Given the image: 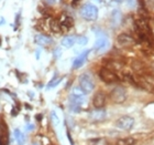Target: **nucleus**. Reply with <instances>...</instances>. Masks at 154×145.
<instances>
[{
  "mask_svg": "<svg viewBox=\"0 0 154 145\" xmlns=\"http://www.w3.org/2000/svg\"><path fill=\"white\" fill-rule=\"evenodd\" d=\"M80 16L87 21H95L98 18V8L91 4H86L80 9Z\"/></svg>",
  "mask_w": 154,
  "mask_h": 145,
  "instance_id": "f03ea898",
  "label": "nucleus"
},
{
  "mask_svg": "<svg viewBox=\"0 0 154 145\" xmlns=\"http://www.w3.org/2000/svg\"><path fill=\"white\" fill-rule=\"evenodd\" d=\"M76 42L79 45H87V42H88V39H87V37H85V35H80V37H78V38L76 39Z\"/></svg>",
  "mask_w": 154,
  "mask_h": 145,
  "instance_id": "412c9836",
  "label": "nucleus"
},
{
  "mask_svg": "<svg viewBox=\"0 0 154 145\" xmlns=\"http://www.w3.org/2000/svg\"><path fill=\"white\" fill-rule=\"evenodd\" d=\"M0 45H1V40H0Z\"/></svg>",
  "mask_w": 154,
  "mask_h": 145,
  "instance_id": "bb28decb",
  "label": "nucleus"
},
{
  "mask_svg": "<svg viewBox=\"0 0 154 145\" xmlns=\"http://www.w3.org/2000/svg\"><path fill=\"white\" fill-rule=\"evenodd\" d=\"M107 116V112L104 109H95L89 113V119L94 122H100L104 121Z\"/></svg>",
  "mask_w": 154,
  "mask_h": 145,
  "instance_id": "9d476101",
  "label": "nucleus"
},
{
  "mask_svg": "<svg viewBox=\"0 0 154 145\" xmlns=\"http://www.w3.org/2000/svg\"><path fill=\"white\" fill-rule=\"evenodd\" d=\"M114 1H117V2H122L123 0H114Z\"/></svg>",
  "mask_w": 154,
  "mask_h": 145,
  "instance_id": "a878e982",
  "label": "nucleus"
},
{
  "mask_svg": "<svg viewBox=\"0 0 154 145\" xmlns=\"http://www.w3.org/2000/svg\"><path fill=\"white\" fill-rule=\"evenodd\" d=\"M134 125V119L130 115H123L116 122V126L122 131H130Z\"/></svg>",
  "mask_w": 154,
  "mask_h": 145,
  "instance_id": "39448f33",
  "label": "nucleus"
},
{
  "mask_svg": "<svg viewBox=\"0 0 154 145\" xmlns=\"http://www.w3.org/2000/svg\"><path fill=\"white\" fill-rule=\"evenodd\" d=\"M76 37L75 35H66L64 37L62 41H61V45H63L64 48H72L73 45L76 43Z\"/></svg>",
  "mask_w": 154,
  "mask_h": 145,
  "instance_id": "ddd939ff",
  "label": "nucleus"
},
{
  "mask_svg": "<svg viewBox=\"0 0 154 145\" xmlns=\"http://www.w3.org/2000/svg\"><path fill=\"white\" fill-rule=\"evenodd\" d=\"M72 94L76 95V96H85V95H86V93H85L84 91L80 89L79 86H76V88H74V89H73V91H72Z\"/></svg>",
  "mask_w": 154,
  "mask_h": 145,
  "instance_id": "6ab92c4d",
  "label": "nucleus"
},
{
  "mask_svg": "<svg viewBox=\"0 0 154 145\" xmlns=\"http://www.w3.org/2000/svg\"><path fill=\"white\" fill-rule=\"evenodd\" d=\"M122 19V16H121V12L120 10H117L114 9L112 12H111V22L114 25H118L120 23V21Z\"/></svg>",
  "mask_w": 154,
  "mask_h": 145,
  "instance_id": "2eb2a0df",
  "label": "nucleus"
},
{
  "mask_svg": "<svg viewBox=\"0 0 154 145\" xmlns=\"http://www.w3.org/2000/svg\"><path fill=\"white\" fill-rule=\"evenodd\" d=\"M46 1H47V4H50V5H53V4L56 2V0H46Z\"/></svg>",
  "mask_w": 154,
  "mask_h": 145,
  "instance_id": "393cba45",
  "label": "nucleus"
},
{
  "mask_svg": "<svg viewBox=\"0 0 154 145\" xmlns=\"http://www.w3.org/2000/svg\"><path fill=\"white\" fill-rule=\"evenodd\" d=\"M52 38L46 35H36L34 38V42L41 47H47L52 43Z\"/></svg>",
  "mask_w": 154,
  "mask_h": 145,
  "instance_id": "9b49d317",
  "label": "nucleus"
},
{
  "mask_svg": "<svg viewBox=\"0 0 154 145\" xmlns=\"http://www.w3.org/2000/svg\"><path fill=\"white\" fill-rule=\"evenodd\" d=\"M116 145H135V140L133 137H123V139H119L117 141Z\"/></svg>",
  "mask_w": 154,
  "mask_h": 145,
  "instance_id": "dca6fc26",
  "label": "nucleus"
},
{
  "mask_svg": "<svg viewBox=\"0 0 154 145\" xmlns=\"http://www.w3.org/2000/svg\"><path fill=\"white\" fill-rule=\"evenodd\" d=\"M98 76L99 79L106 84H112V83H117L119 82V76L118 74H116V72L109 69V68H101L98 71Z\"/></svg>",
  "mask_w": 154,
  "mask_h": 145,
  "instance_id": "f257e3e1",
  "label": "nucleus"
},
{
  "mask_svg": "<svg viewBox=\"0 0 154 145\" xmlns=\"http://www.w3.org/2000/svg\"><path fill=\"white\" fill-rule=\"evenodd\" d=\"M13 136H15V140L18 145L25 144V136L20 129H15L13 130Z\"/></svg>",
  "mask_w": 154,
  "mask_h": 145,
  "instance_id": "4468645a",
  "label": "nucleus"
},
{
  "mask_svg": "<svg viewBox=\"0 0 154 145\" xmlns=\"http://www.w3.org/2000/svg\"><path fill=\"white\" fill-rule=\"evenodd\" d=\"M107 45H108V37L102 31H99L97 33V38H96V41H95L94 49L96 51H101L104 50Z\"/></svg>",
  "mask_w": 154,
  "mask_h": 145,
  "instance_id": "423d86ee",
  "label": "nucleus"
},
{
  "mask_svg": "<svg viewBox=\"0 0 154 145\" xmlns=\"http://www.w3.org/2000/svg\"><path fill=\"white\" fill-rule=\"evenodd\" d=\"M78 83H79V88L84 91L86 94L93 92L95 89L94 79L88 73H83V74L80 75L79 78H78Z\"/></svg>",
  "mask_w": 154,
  "mask_h": 145,
  "instance_id": "7ed1b4c3",
  "label": "nucleus"
},
{
  "mask_svg": "<svg viewBox=\"0 0 154 145\" xmlns=\"http://www.w3.org/2000/svg\"><path fill=\"white\" fill-rule=\"evenodd\" d=\"M5 23H6V22H5V18H3V17H1V18H0V25H3Z\"/></svg>",
  "mask_w": 154,
  "mask_h": 145,
  "instance_id": "b1692460",
  "label": "nucleus"
},
{
  "mask_svg": "<svg viewBox=\"0 0 154 145\" xmlns=\"http://www.w3.org/2000/svg\"><path fill=\"white\" fill-rule=\"evenodd\" d=\"M110 99L114 103H117V104L123 103L124 101L127 100L125 89L122 86H116L114 89H112L111 93H110Z\"/></svg>",
  "mask_w": 154,
  "mask_h": 145,
  "instance_id": "20e7f679",
  "label": "nucleus"
},
{
  "mask_svg": "<svg viewBox=\"0 0 154 145\" xmlns=\"http://www.w3.org/2000/svg\"><path fill=\"white\" fill-rule=\"evenodd\" d=\"M53 54H54L55 58H60L61 54H62V50H61L60 48H56L54 50V52H53Z\"/></svg>",
  "mask_w": 154,
  "mask_h": 145,
  "instance_id": "4be33fe9",
  "label": "nucleus"
},
{
  "mask_svg": "<svg viewBox=\"0 0 154 145\" xmlns=\"http://www.w3.org/2000/svg\"><path fill=\"white\" fill-rule=\"evenodd\" d=\"M51 121H52L53 125H55V126L60 124V119H59V116H57V114H56L55 111L51 112Z\"/></svg>",
  "mask_w": 154,
  "mask_h": 145,
  "instance_id": "aec40b11",
  "label": "nucleus"
},
{
  "mask_svg": "<svg viewBox=\"0 0 154 145\" xmlns=\"http://www.w3.org/2000/svg\"><path fill=\"white\" fill-rule=\"evenodd\" d=\"M61 81H62V78H59L57 75H55L54 78L52 79V80L49 82V84H47V89H52V88H55L56 85H59Z\"/></svg>",
  "mask_w": 154,
  "mask_h": 145,
  "instance_id": "a211bd4d",
  "label": "nucleus"
},
{
  "mask_svg": "<svg viewBox=\"0 0 154 145\" xmlns=\"http://www.w3.org/2000/svg\"><path fill=\"white\" fill-rule=\"evenodd\" d=\"M117 43L120 47H123V48H129L135 43V40L133 39V37H131L128 33H120L117 37Z\"/></svg>",
  "mask_w": 154,
  "mask_h": 145,
  "instance_id": "0eeeda50",
  "label": "nucleus"
},
{
  "mask_svg": "<svg viewBox=\"0 0 154 145\" xmlns=\"http://www.w3.org/2000/svg\"><path fill=\"white\" fill-rule=\"evenodd\" d=\"M88 145H108L106 139L104 137H98V139H93L88 142Z\"/></svg>",
  "mask_w": 154,
  "mask_h": 145,
  "instance_id": "f3484780",
  "label": "nucleus"
},
{
  "mask_svg": "<svg viewBox=\"0 0 154 145\" xmlns=\"http://www.w3.org/2000/svg\"><path fill=\"white\" fill-rule=\"evenodd\" d=\"M89 53H90V50L83 51V52H82V53L75 59L74 62H73V69H74V70H77V69L82 68V66L84 65L85 62H86V60H87V58H88Z\"/></svg>",
  "mask_w": 154,
  "mask_h": 145,
  "instance_id": "1a4fd4ad",
  "label": "nucleus"
},
{
  "mask_svg": "<svg viewBox=\"0 0 154 145\" xmlns=\"http://www.w3.org/2000/svg\"><path fill=\"white\" fill-rule=\"evenodd\" d=\"M74 25V21L70 17H67L65 16V18L62 21H60V25H61V30L63 31H68L73 27Z\"/></svg>",
  "mask_w": 154,
  "mask_h": 145,
  "instance_id": "f8f14e48",
  "label": "nucleus"
},
{
  "mask_svg": "<svg viewBox=\"0 0 154 145\" xmlns=\"http://www.w3.org/2000/svg\"><path fill=\"white\" fill-rule=\"evenodd\" d=\"M129 7H134L135 6V0H127Z\"/></svg>",
  "mask_w": 154,
  "mask_h": 145,
  "instance_id": "5701e85b",
  "label": "nucleus"
},
{
  "mask_svg": "<svg viewBox=\"0 0 154 145\" xmlns=\"http://www.w3.org/2000/svg\"><path fill=\"white\" fill-rule=\"evenodd\" d=\"M106 103H107V98L102 91H98L97 93H95L93 98V105L95 109H104Z\"/></svg>",
  "mask_w": 154,
  "mask_h": 145,
  "instance_id": "6e6552de",
  "label": "nucleus"
}]
</instances>
